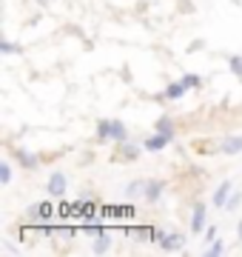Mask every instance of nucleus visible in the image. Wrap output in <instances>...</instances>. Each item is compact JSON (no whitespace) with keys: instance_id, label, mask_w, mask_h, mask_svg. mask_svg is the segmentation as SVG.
Returning <instances> with one entry per match:
<instances>
[{"instance_id":"f257e3e1","label":"nucleus","mask_w":242,"mask_h":257,"mask_svg":"<svg viewBox=\"0 0 242 257\" xmlns=\"http://www.w3.org/2000/svg\"><path fill=\"white\" fill-rule=\"evenodd\" d=\"M97 132H100V138H112V140H126V135H128L120 120H102Z\"/></svg>"},{"instance_id":"f03ea898","label":"nucleus","mask_w":242,"mask_h":257,"mask_svg":"<svg viewBox=\"0 0 242 257\" xmlns=\"http://www.w3.org/2000/svg\"><path fill=\"white\" fill-rule=\"evenodd\" d=\"M48 194H54V197H63L66 194V175L63 172H54V175L48 177Z\"/></svg>"},{"instance_id":"7ed1b4c3","label":"nucleus","mask_w":242,"mask_h":257,"mask_svg":"<svg viewBox=\"0 0 242 257\" xmlns=\"http://www.w3.org/2000/svg\"><path fill=\"white\" fill-rule=\"evenodd\" d=\"M160 192H162V183H160V180H148V183H146V200L148 203H157Z\"/></svg>"},{"instance_id":"20e7f679","label":"nucleus","mask_w":242,"mask_h":257,"mask_svg":"<svg viewBox=\"0 0 242 257\" xmlns=\"http://www.w3.org/2000/svg\"><path fill=\"white\" fill-rule=\"evenodd\" d=\"M160 246L168 248V251H174V248H182V234H166V237L160 240Z\"/></svg>"},{"instance_id":"39448f33","label":"nucleus","mask_w":242,"mask_h":257,"mask_svg":"<svg viewBox=\"0 0 242 257\" xmlns=\"http://www.w3.org/2000/svg\"><path fill=\"white\" fill-rule=\"evenodd\" d=\"M48 214H52V206H48V203H38V206L28 209V217H34V220H43Z\"/></svg>"},{"instance_id":"423d86ee","label":"nucleus","mask_w":242,"mask_h":257,"mask_svg":"<svg viewBox=\"0 0 242 257\" xmlns=\"http://www.w3.org/2000/svg\"><path fill=\"white\" fill-rule=\"evenodd\" d=\"M166 143H168V135L157 132V138H148V140H146V149H151V152H160V149H166Z\"/></svg>"},{"instance_id":"0eeeda50","label":"nucleus","mask_w":242,"mask_h":257,"mask_svg":"<svg viewBox=\"0 0 242 257\" xmlns=\"http://www.w3.org/2000/svg\"><path fill=\"white\" fill-rule=\"evenodd\" d=\"M202 223H205V206H202V203H196V206H194V220H191V229L200 231V229H202Z\"/></svg>"},{"instance_id":"6e6552de","label":"nucleus","mask_w":242,"mask_h":257,"mask_svg":"<svg viewBox=\"0 0 242 257\" xmlns=\"http://www.w3.org/2000/svg\"><path fill=\"white\" fill-rule=\"evenodd\" d=\"M242 149V138H228V140H222V152L225 155H236Z\"/></svg>"},{"instance_id":"1a4fd4ad","label":"nucleus","mask_w":242,"mask_h":257,"mask_svg":"<svg viewBox=\"0 0 242 257\" xmlns=\"http://www.w3.org/2000/svg\"><path fill=\"white\" fill-rule=\"evenodd\" d=\"M228 192H231V183H222L220 189H216L214 194V206H225V197H228Z\"/></svg>"},{"instance_id":"9d476101","label":"nucleus","mask_w":242,"mask_h":257,"mask_svg":"<svg viewBox=\"0 0 242 257\" xmlns=\"http://www.w3.org/2000/svg\"><path fill=\"white\" fill-rule=\"evenodd\" d=\"M157 132H162V135H168V138H171V132H174L171 120H168V117H160V120H157Z\"/></svg>"},{"instance_id":"9b49d317","label":"nucleus","mask_w":242,"mask_h":257,"mask_svg":"<svg viewBox=\"0 0 242 257\" xmlns=\"http://www.w3.org/2000/svg\"><path fill=\"white\" fill-rule=\"evenodd\" d=\"M182 92H186V83H174V86L166 89V97H180Z\"/></svg>"},{"instance_id":"f8f14e48","label":"nucleus","mask_w":242,"mask_h":257,"mask_svg":"<svg viewBox=\"0 0 242 257\" xmlns=\"http://www.w3.org/2000/svg\"><path fill=\"white\" fill-rule=\"evenodd\" d=\"M142 192H146V183H142V180L128 186V197H137V194H142Z\"/></svg>"},{"instance_id":"ddd939ff","label":"nucleus","mask_w":242,"mask_h":257,"mask_svg":"<svg viewBox=\"0 0 242 257\" xmlns=\"http://www.w3.org/2000/svg\"><path fill=\"white\" fill-rule=\"evenodd\" d=\"M131 157H137V152H134L131 146H122L120 155H117V160H131Z\"/></svg>"},{"instance_id":"4468645a","label":"nucleus","mask_w":242,"mask_h":257,"mask_svg":"<svg viewBox=\"0 0 242 257\" xmlns=\"http://www.w3.org/2000/svg\"><path fill=\"white\" fill-rule=\"evenodd\" d=\"M9 177H12L9 163H0V183H9Z\"/></svg>"},{"instance_id":"2eb2a0df","label":"nucleus","mask_w":242,"mask_h":257,"mask_svg":"<svg viewBox=\"0 0 242 257\" xmlns=\"http://www.w3.org/2000/svg\"><path fill=\"white\" fill-rule=\"evenodd\" d=\"M134 237H140V240H151V237H157V234H154V229H137V231H134Z\"/></svg>"},{"instance_id":"dca6fc26","label":"nucleus","mask_w":242,"mask_h":257,"mask_svg":"<svg viewBox=\"0 0 242 257\" xmlns=\"http://www.w3.org/2000/svg\"><path fill=\"white\" fill-rule=\"evenodd\" d=\"M182 83H186V89H191V86H200V77H196V74H186Z\"/></svg>"},{"instance_id":"f3484780","label":"nucleus","mask_w":242,"mask_h":257,"mask_svg":"<svg viewBox=\"0 0 242 257\" xmlns=\"http://www.w3.org/2000/svg\"><path fill=\"white\" fill-rule=\"evenodd\" d=\"M20 163H23V166H28V169H32V166H34V163H38V160H34V157H32V155H23V152H20Z\"/></svg>"},{"instance_id":"a211bd4d","label":"nucleus","mask_w":242,"mask_h":257,"mask_svg":"<svg viewBox=\"0 0 242 257\" xmlns=\"http://www.w3.org/2000/svg\"><path fill=\"white\" fill-rule=\"evenodd\" d=\"M106 248H108V237L100 234V237H97V251H106Z\"/></svg>"},{"instance_id":"6ab92c4d","label":"nucleus","mask_w":242,"mask_h":257,"mask_svg":"<svg viewBox=\"0 0 242 257\" xmlns=\"http://www.w3.org/2000/svg\"><path fill=\"white\" fill-rule=\"evenodd\" d=\"M231 69H234V74H242V60L240 57H234L231 60Z\"/></svg>"},{"instance_id":"aec40b11","label":"nucleus","mask_w":242,"mask_h":257,"mask_svg":"<svg viewBox=\"0 0 242 257\" xmlns=\"http://www.w3.org/2000/svg\"><path fill=\"white\" fill-rule=\"evenodd\" d=\"M240 200H242L240 194H234L231 200H228V209H236V206H240Z\"/></svg>"},{"instance_id":"412c9836","label":"nucleus","mask_w":242,"mask_h":257,"mask_svg":"<svg viewBox=\"0 0 242 257\" xmlns=\"http://www.w3.org/2000/svg\"><path fill=\"white\" fill-rule=\"evenodd\" d=\"M240 240H242V223H240Z\"/></svg>"}]
</instances>
